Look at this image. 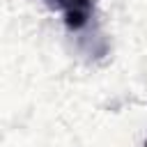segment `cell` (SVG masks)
Here are the masks:
<instances>
[{
  "mask_svg": "<svg viewBox=\"0 0 147 147\" xmlns=\"http://www.w3.org/2000/svg\"><path fill=\"white\" fill-rule=\"evenodd\" d=\"M145 147H147V145H145Z\"/></svg>",
  "mask_w": 147,
  "mask_h": 147,
  "instance_id": "2",
  "label": "cell"
},
{
  "mask_svg": "<svg viewBox=\"0 0 147 147\" xmlns=\"http://www.w3.org/2000/svg\"><path fill=\"white\" fill-rule=\"evenodd\" d=\"M64 14V23L69 30H80L92 18L94 0H48Z\"/></svg>",
  "mask_w": 147,
  "mask_h": 147,
  "instance_id": "1",
  "label": "cell"
}]
</instances>
